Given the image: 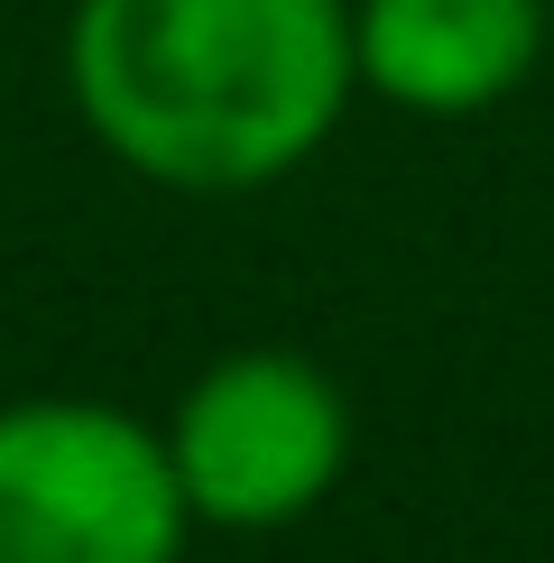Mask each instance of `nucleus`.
<instances>
[{
  "label": "nucleus",
  "instance_id": "20e7f679",
  "mask_svg": "<svg viewBox=\"0 0 554 563\" xmlns=\"http://www.w3.org/2000/svg\"><path fill=\"white\" fill-rule=\"evenodd\" d=\"M545 56V0H352V75L425 121L499 111Z\"/></svg>",
  "mask_w": 554,
  "mask_h": 563
},
{
  "label": "nucleus",
  "instance_id": "7ed1b4c3",
  "mask_svg": "<svg viewBox=\"0 0 554 563\" xmlns=\"http://www.w3.org/2000/svg\"><path fill=\"white\" fill-rule=\"evenodd\" d=\"M167 462L195 527H296L352 462V407L296 351H222L167 416Z\"/></svg>",
  "mask_w": 554,
  "mask_h": 563
},
{
  "label": "nucleus",
  "instance_id": "f257e3e1",
  "mask_svg": "<svg viewBox=\"0 0 554 563\" xmlns=\"http://www.w3.org/2000/svg\"><path fill=\"white\" fill-rule=\"evenodd\" d=\"M352 0H75L65 92L130 176L259 195L352 102Z\"/></svg>",
  "mask_w": 554,
  "mask_h": 563
},
{
  "label": "nucleus",
  "instance_id": "f03ea898",
  "mask_svg": "<svg viewBox=\"0 0 554 563\" xmlns=\"http://www.w3.org/2000/svg\"><path fill=\"white\" fill-rule=\"evenodd\" d=\"M185 508L167 434L111 397L0 407V563H176Z\"/></svg>",
  "mask_w": 554,
  "mask_h": 563
}]
</instances>
